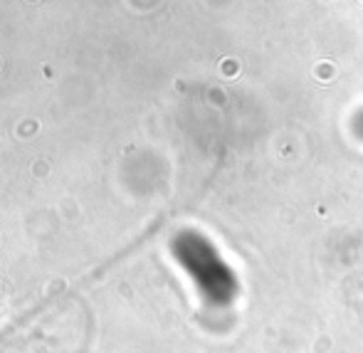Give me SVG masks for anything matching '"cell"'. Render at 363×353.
I'll return each mask as SVG.
<instances>
[{
	"label": "cell",
	"instance_id": "6da1fadb",
	"mask_svg": "<svg viewBox=\"0 0 363 353\" xmlns=\"http://www.w3.org/2000/svg\"><path fill=\"white\" fill-rule=\"evenodd\" d=\"M94 319L74 294H60L0 331V353H87Z\"/></svg>",
	"mask_w": 363,
	"mask_h": 353
}]
</instances>
